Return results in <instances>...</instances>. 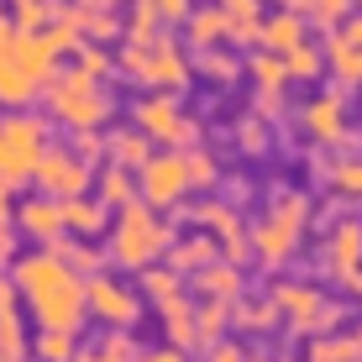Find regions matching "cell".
Segmentation results:
<instances>
[{
  "label": "cell",
  "instance_id": "obj_19",
  "mask_svg": "<svg viewBox=\"0 0 362 362\" xmlns=\"http://www.w3.org/2000/svg\"><path fill=\"white\" fill-rule=\"evenodd\" d=\"M226 320H231V305H226V299L199 305V310H194V346H216L221 331H226Z\"/></svg>",
  "mask_w": 362,
  "mask_h": 362
},
{
  "label": "cell",
  "instance_id": "obj_15",
  "mask_svg": "<svg viewBox=\"0 0 362 362\" xmlns=\"http://www.w3.org/2000/svg\"><path fill=\"white\" fill-rule=\"evenodd\" d=\"M0 136H6L16 153H27V158H37L47 147V127L37 116H6V121H0Z\"/></svg>",
  "mask_w": 362,
  "mask_h": 362
},
{
  "label": "cell",
  "instance_id": "obj_17",
  "mask_svg": "<svg viewBox=\"0 0 362 362\" xmlns=\"http://www.w3.org/2000/svg\"><path fill=\"white\" fill-rule=\"evenodd\" d=\"M100 226H105V205H100V199H84V194H74V199H64V231L95 236Z\"/></svg>",
  "mask_w": 362,
  "mask_h": 362
},
{
  "label": "cell",
  "instance_id": "obj_13",
  "mask_svg": "<svg viewBox=\"0 0 362 362\" xmlns=\"http://www.w3.org/2000/svg\"><path fill=\"white\" fill-rule=\"evenodd\" d=\"M257 42H263V53H289V47L305 42V16L299 11H279V16H268L263 27H257Z\"/></svg>",
  "mask_w": 362,
  "mask_h": 362
},
{
  "label": "cell",
  "instance_id": "obj_28",
  "mask_svg": "<svg viewBox=\"0 0 362 362\" xmlns=\"http://www.w3.org/2000/svg\"><path fill=\"white\" fill-rule=\"evenodd\" d=\"M247 69H252V79L263 84V90H284V84H289V69H284L279 53H257Z\"/></svg>",
  "mask_w": 362,
  "mask_h": 362
},
{
  "label": "cell",
  "instance_id": "obj_4",
  "mask_svg": "<svg viewBox=\"0 0 362 362\" xmlns=\"http://www.w3.org/2000/svg\"><path fill=\"white\" fill-rule=\"evenodd\" d=\"M299 231H305V199L289 194V199H284V205L263 221V226L252 231V252L263 257L268 268H279V263H289V257H294Z\"/></svg>",
  "mask_w": 362,
  "mask_h": 362
},
{
  "label": "cell",
  "instance_id": "obj_5",
  "mask_svg": "<svg viewBox=\"0 0 362 362\" xmlns=\"http://www.w3.org/2000/svg\"><path fill=\"white\" fill-rule=\"evenodd\" d=\"M184 189H189V173H184V153H158L136 168V199L153 210H168L179 205Z\"/></svg>",
  "mask_w": 362,
  "mask_h": 362
},
{
  "label": "cell",
  "instance_id": "obj_29",
  "mask_svg": "<svg viewBox=\"0 0 362 362\" xmlns=\"http://www.w3.org/2000/svg\"><path fill=\"white\" fill-rule=\"evenodd\" d=\"M184 173H189V189H210L221 168H216L210 153H184Z\"/></svg>",
  "mask_w": 362,
  "mask_h": 362
},
{
  "label": "cell",
  "instance_id": "obj_14",
  "mask_svg": "<svg viewBox=\"0 0 362 362\" xmlns=\"http://www.w3.org/2000/svg\"><path fill=\"white\" fill-rule=\"evenodd\" d=\"M194 289L210 294V299L236 305V299H242V273H236V263H205V268L194 273Z\"/></svg>",
  "mask_w": 362,
  "mask_h": 362
},
{
  "label": "cell",
  "instance_id": "obj_40",
  "mask_svg": "<svg viewBox=\"0 0 362 362\" xmlns=\"http://www.w3.org/2000/svg\"><path fill=\"white\" fill-rule=\"evenodd\" d=\"M100 69H105V53H84L79 58V74H90V79H100Z\"/></svg>",
  "mask_w": 362,
  "mask_h": 362
},
{
  "label": "cell",
  "instance_id": "obj_37",
  "mask_svg": "<svg viewBox=\"0 0 362 362\" xmlns=\"http://www.w3.org/2000/svg\"><path fill=\"white\" fill-rule=\"evenodd\" d=\"M336 189H341V194H362V163H341V168H336Z\"/></svg>",
  "mask_w": 362,
  "mask_h": 362
},
{
  "label": "cell",
  "instance_id": "obj_36",
  "mask_svg": "<svg viewBox=\"0 0 362 362\" xmlns=\"http://www.w3.org/2000/svg\"><path fill=\"white\" fill-rule=\"evenodd\" d=\"M331 32H336V42H346V47H362V11H357V16H341Z\"/></svg>",
  "mask_w": 362,
  "mask_h": 362
},
{
  "label": "cell",
  "instance_id": "obj_46",
  "mask_svg": "<svg viewBox=\"0 0 362 362\" xmlns=\"http://www.w3.org/2000/svg\"><path fill=\"white\" fill-rule=\"evenodd\" d=\"M247 362H252V357H247ZM257 362H279V357H257Z\"/></svg>",
  "mask_w": 362,
  "mask_h": 362
},
{
  "label": "cell",
  "instance_id": "obj_21",
  "mask_svg": "<svg viewBox=\"0 0 362 362\" xmlns=\"http://www.w3.org/2000/svg\"><path fill=\"white\" fill-rule=\"evenodd\" d=\"M226 32H231V21L221 16V6L216 11H194L189 16V42L205 53V47H216V42H226Z\"/></svg>",
  "mask_w": 362,
  "mask_h": 362
},
{
  "label": "cell",
  "instance_id": "obj_38",
  "mask_svg": "<svg viewBox=\"0 0 362 362\" xmlns=\"http://www.w3.org/2000/svg\"><path fill=\"white\" fill-rule=\"evenodd\" d=\"M47 21V6L42 0H21V32H37Z\"/></svg>",
  "mask_w": 362,
  "mask_h": 362
},
{
  "label": "cell",
  "instance_id": "obj_30",
  "mask_svg": "<svg viewBox=\"0 0 362 362\" xmlns=\"http://www.w3.org/2000/svg\"><path fill=\"white\" fill-rule=\"evenodd\" d=\"M37 357H42V362H74V336L69 331H42Z\"/></svg>",
  "mask_w": 362,
  "mask_h": 362
},
{
  "label": "cell",
  "instance_id": "obj_33",
  "mask_svg": "<svg viewBox=\"0 0 362 362\" xmlns=\"http://www.w3.org/2000/svg\"><path fill=\"white\" fill-rule=\"evenodd\" d=\"M221 16H226L231 27H257V21H263V6H257V0H221Z\"/></svg>",
  "mask_w": 362,
  "mask_h": 362
},
{
  "label": "cell",
  "instance_id": "obj_10",
  "mask_svg": "<svg viewBox=\"0 0 362 362\" xmlns=\"http://www.w3.org/2000/svg\"><path fill=\"white\" fill-rule=\"evenodd\" d=\"M84 305H90V315L110 320V326H121V331H132V326H136V315H142L136 294L127 289V284L105 279V273H90V279H84Z\"/></svg>",
  "mask_w": 362,
  "mask_h": 362
},
{
  "label": "cell",
  "instance_id": "obj_2",
  "mask_svg": "<svg viewBox=\"0 0 362 362\" xmlns=\"http://www.w3.org/2000/svg\"><path fill=\"white\" fill-rule=\"evenodd\" d=\"M168 247H173V231L158 221V210L132 199V205H121V221H116V236H110L105 257L121 268H153Z\"/></svg>",
  "mask_w": 362,
  "mask_h": 362
},
{
  "label": "cell",
  "instance_id": "obj_1",
  "mask_svg": "<svg viewBox=\"0 0 362 362\" xmlns=\"http://www.w3.org/2000/svg\"><path fill=\"white\" fill-rule=\"evenodd\" d=\"M16 294L32 305V315H37L42 331L79 336L84 315H90V305H84V279L58 252H47V247L32 252V257H16Z\"/></svg>",
  "mask_w": 362,
  "mask_h": 362
},
{
  "label": "cell",
  "instance_id": "obj_26",
  "mask_svg": "<svg viewBox=\"0 0 362 362\" xmlns=\"http://www.w3.org/2000/svg\"><path fill=\"white\" fill-rule=\"evenodd\" d=\"M142 289L153 305H168V299H179V273L173 268H142Z\"/></svg>",
  "mask_w": 362,
  "mask_h": 362
},
{
  "label": "cell",
  "instance_id": "obj_41",
  "mask_svg": "<svg viewBox=\"0 0 362 362\" xmlns=\"http://www.w3.org/2000/svg\"><path fill=\"white\" fill-rule=\"evenodd\" d=\"M136 362H184L179 346H158V352H147V357H136Z\"/></svg>",
  "mask_w": 362,
  "mask_h": 362
},
{
  "label": "cell",
  "instance_id": "obj_9",
  "mask_svg": "<svg viewBox=\"0 0 362 362\" xmlns=\"http://www.w3.org/2000/svg\"><path fill=\"white\" fill-rule=\"evenodd\" d=\"M268 305L284 310L294 331H331V320H336V305H326L320 289H305V284H279L268 294Z\"/></svg>",
  "mask_w": 362,
  "mask_h": 362
},
{
  "label": "cell",
  "instance_id": "obj_25",
  "mask_svg": "<svg viewBox=\"0 0 362 362\" xmlns=\"http://www.w3.org/2000/svg\"><path fill=\"white\" fill-rule=\"evenodd\" d=\"M168 252H173V268L179 273H189V268L199 273L210 257H216V236H194V242H179V247H168Z\"/></svg>",
  "mask_w": 362,
  "mask_h": 362
},
{
  "label": "cell",
  "instance_id": "obj_35",
  "mask_svg": "<svg viewBox=\"0 0 362 362\" xmlns=\"http://www.w3.org/2000/svg\"><path fill=\"white\" fill-rule=\"evenodd\" d=\"M142 11L158 21H184L189 16V0H142Z\"/></svg>",
  "mask_w": 362,
  "mask_h": 362
},
{
  "label": "cell",
  "instance_id": "obj_20",
  "mask_svg": "<svg viewBox=\"0 0 362 362\" xmlns=\"http://www.w3.org/2000/svg\"><path fill=\"white\" fill-rule=\"evenodd\" d=\"M147 158H153V142H147L142 132H116L110 136V163H121V168H142Z\"/></svg>",
  "mask_w": 362,
  "mask_h": 362
},
{
  "label": "cell",
  "instance_id": "obj_42",
  "mask_svg": "<svg viewBox=\"0 0 362 362\" xmlns=\"http://www.w3.org/2000/svg\"><path fill=\"white\" fill-rule=\"evenodd\" d=\"M242 147H247V153H257V147H263V127H242Z\"/></svg>",
  "mask_w": 362,
  "mask_h": 362
},
{
  "label": "cell",
  "instance_id": "obj_22",
  "mask_svg": "<svg viewBox=\"0 0 362 362\" xmlns=\"http://www.w3.org/2000/svg\"><path fill=\"white\" fill-rule=\"evenodd\" d=\"M136 199V179H132V168H121V163H110L105 173H100V205H132Z\"/></svg>",
  "mask_w": 362,
  "mask_h": 362
},
{
  "label": "cell",
  "instance_id": "obj_34",
  "mask_svg": "<svg viewBox=\"0 0 362 362\" xmlns=\"http://www.w3.org/2000/svg\"><path fill=\"white\" fill-rule=\"evenodd\" d=\"M199 69H205L210 79H221V84H231L236 74H242V64H236V58H226V53H216V47H205V58H199Z\"/></svg>",
  "mask_w": 362,
  "mask_h": 362
},
{
  "label": "cell",
  "instance_id": "obj_3",
  "mask_svg": "<svg viewBox=\"0 0 362 362\" xmlns=\"http://www.w3.org/2000/svg\"><path fill=\"white\" fill-rule=\"evenodd\" d=\"M127 69H132V79L153 84L158 95H173V90H184V84H189V64H184V53L168 42V37L136 42L132 53H127Z\"/></svg>",
  "mask_w": 362,
  "mask_h": 362
},
{
  "label": "cell",
  "instance_id": "obj_12",
  "mask_svg": "<svg viewBox=\"0 0 362 362\" xmlns=\"http://www.w3.org/2000/svg\"><path fill=\"white\" fill-rule=\"evenodd\" d=\"M299 116H305V132H310V136H320V142H336V136H346L341 95H320V100H310Z\"/></svg>",
  "mask_w": 362,
  "mask_h": 362
},
{
  "label": "cell",
  "instance_id": "obj_11",
  "mask_svg": "<svg viewBox=\"0 0 362 362\" xmlns=\"http://www.w3.org/2000/svg\"><path fill=\"white\" fill-rule=\"evenodd\" d=\"M16 221H21V231H27L32 242L53 247L58 236H64V199H53V194H42V199H27V205L16 210Z\"/></svg>",
  "mask_w": 362,
  "mask_h": 362
},
{
  "label": "cell",
  "instance_id": "obj_7",
  "mask_svg": "<svg viewBox=\"0 0 362 362\" xmlns=\"http://www.w3.org/2000/svg\"><path fill=\"white\" fill-rule=\"evenodd\" d=\"M32 179H37V189H42V194L74 199V194L90 189V158L58 153V147H42V153H37V163H32Z\"/></svg>",
  "mask_w": 362,
  "mask_h": 362
},
{
  "label": "cell",
  "instance_id": "obj_31",
  "mask_svg": "<svg viewBox=\"0 0 362 362\" xmlns=\"http://www.w3.org/2000/svg\"><path fill=\"white\" fill-rule=\"evenodd\" d=\"M346 6H352V0H299V11H310V21H320L326 32L346 16Z\"/></svg>",
  "mask_w": 362,
  "mask_h": 362
},
{
  "label": "cell",
  "instance_id": "obj_45",
  "mask_svg": "<svg viewBox=\"0 0 362 362\" xmlns=\"http://www.w3.org/2000/svg\"><path fill=\"white\" fill-rule=\"evenodd\" d=\"M279 6H284V11H299V0H279Z\"/></svg>",
  "mask_w": 362,
  "mask_h": 362
},
{
  "label": "cell",
  "instance_id": "obj_27",
  "mask_svg": "<svg viewBox=\"0 0 362 362\" xmlns=\"http://www.w3.org/2000/svg\"><path fill=\"white\" fill-rule=\"evenodd\" d=\"M320 64H326V58H320L310 42H299V47H289V53H284V69H289V79H320Z\"/></svg>",
  "mask_w": 362,
  "mask_h": 362
},
{
  "label": "cell",
  "instance_id": "obj_32",
  "mask_svg": "<svg viewBox=\"0 0 362 362\" xmlns=\"http://www.w3.org/2000/svg\"><path fill=\"white\" fill-rule=\"evenodd\" d=\"M231 310H236V326H242V331H268L273 315H279L273 305H242V299H236Z\"/></svg>",
  "mask_w": 362,
  "mask_h": 362
},
{
  "label": "cell",
  "instance_id": "obj_44",
  "mask_svg": "<svg viewBox=\"0 0 362 362\" xmlns=\"http://www.w3.org/2000/svg\"><path fill=\"white\" fill-rule=\"evenodd\" d=\"M84 362H121V357H110V352H100V357H84Z\"/></svg>",
  "mask_w": 362,
  "mask_h": 362
},
{
  "label": "cell",
  "instance_id": "obj_18",
  "mask_svg": "<svg viewBox=\"0 0 362 362\" xmlns=\"http://www.w3.org/2000/svg\"><path fill=\"white\" fill-rule=\"evenodd\" d=\"M37 95V84L21 74V64L11 58V47L0 53V105H27V100Z\"/></svg>",
  "mask_w": 362,
  "mask_h": 362
},
{
  "label": "cell",
  "instance_id": "obj_43",
  "mask_svg": "<svg viewBox=\"0 0 362 362\" xmlns=\"http://www.w3.org/2000/svg\"><path fill=\"white\" fill-rule=\"evenodd\" d=\"M11 226V184H0V231Z\"/></svg>",
  "mask_w": 362,
  "mask_h": 362
},
{
  "label": "cell",
  "instance_id": "obj_24",
  "mask_svg": "<svg viewBox=\"0 0 362 362\" xmlns=\"http://www.w3.org/2000/svg\"><path fill=\"white\" fill-rule=\"evenodd\" d=\"M326 58H331V69H336V79H341V84H362V47L336 42V32H331L326 37Z\"/></svg>",
  "mask_w": 362,
  "mask_h": 362
},
{
  "label": "cell",
  "instance_id": "obj_39",
  "mask_svg": "<svg viewBox=\"0 0 362 362\" xmlns=\"http://www.w3.org/2000/svg\"><path fill=\"white\" fill-rule=\"evenodd\" d=\"M210 362H247V352L236 341H216V346H210Z\"/></svg>",
  "mask_w": 362,
  "mask_h": 362
},
{
  "label": "cell",
  "instance_id": "obj_16",
  "mask_svg": "<svg viewBox=\"0 0 362 362\" xmlns=\"http://www.w3.org/2000/svg\"><path fill=\"white\" fill-rule=\"evenodd\" d=\"M362 263V226H341L326 242V268L331 273H352Z\"/></svg>",
  "mask_w": 362,
  "mask_h": 362
},
{
  "label": "cell",
  "instance_id": "obj_6",
  "mask_svg": "<svg viewBox=\"0 0 362 362\" xmlns=\"http://www.w3.org/2000/svg\"><path fill=\"white\" fill-rule=\"evenodd\" d=\"M53 110L69 121L74 132H90V127H100V121L110 116V100L95 90L90 74H69V79L53 84Z\"/></svg>",
  "mask_w": 362,
  "mask_h": 362
},
{
  "label": "cell",
  "instance_id": "obj_47",
  "mask_svg": "<svg viewBox=\"0 0 362 362\" xmlns=\"http://www.w3.org/2000/svg\"><path fill=\"white\" fill-rule=\"evenodd\" d=\"M21 362H27V357H21Z\"/></svg>",
  "mask_w": 362,
  "mask_h": 362
},
{
  "label": "cell",
  "instance_id": "obj_23",
  "mask_svg": "<svg viewBox=\"0 0 362 362\" xmlns=\"http://www.w3.org/2000/svg\"><path fill=\"white\" fill-rule=\"evenodd\" d=\"M158 310H163V320H168V346H179V352L194 346V310L184 305V294L168 299V305H158Z\"/></svg>",
  "mask_w": 362,
  "mask_h": 362
},
{
  "label": "cell",
  "instance_id": "obj_8",
  "mask_svg": "<svg viewBox=\"0 0 362 362\" xmlns=\"http://www.w3.org/2000/svg\"><path fill=\"white\" fill-rule=\"evenodd\" d=\"M136 132H142L147 142H173V147H184V142H194V136H199V127L173 105V95L142 100V105H136Z\"/></svg>",
  "mask_w": 362,
  "mask_h": 362
}]
</instances>
